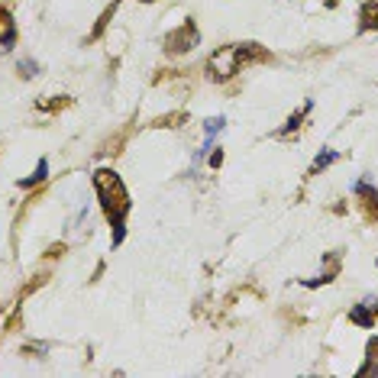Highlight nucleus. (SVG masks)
Returning a JSON list of instances; mask_svg holds the SVG:
<instances>
[{"instance_id":"1a4fd4ad","label":"nucleus","mask_w":378,"mask_h":378,"mask_svg":"<svg viewBox=\"0 0 378 378\" xmlns=\"http://www.w3.org/2000/svg\"><path fill=\"white\" fill-rule=\"evenodd\" d=\"M46 178H49V162H46V159H39V162H36V169H33V175H29V178H19V188L29 191V188H36L39 181H46Z\"/></svg>"},{"instance_id":"0eeeda50","label":"nucleus","mask_w":378,"mask_h":378,"mask_svg":"<svg viewBox=\"0 0 378 378\" xmlns=\"http://www.w3.org/2000/svg\"><path fill=\"white\" fill-rule=\"evenodd\" d=\"M307 110H311V101L304 104V110H294V114L288 117V123H284L282 130L275 132V136H278V139H288L291 132H298V130H301V123H304V117H307Z\"/></svg>"},{"instance_id":"9d476101","label":"nucleus","mask_w":378,"mask_h":378,"mask_svg":"<svg viewBox=\"0 0 378 378\" xmlns=\"http://www.w3.org/2000/svg\"><path fill=\"white\" fill-rule=\"evenodd\" d=\"M336 159H340V152H336V149H323L320 155L313 159V165H311V175H320V171H323V169H330V165H333V162H336Z\"/></svg>"},{"instance_id":"6e6552de","label":"nucleus","mask_w":378,"mask_h":378,"mask_svg":"<svg viewBox=\"0 0 378 378\" xmlns=\"http://www.w3.org/2000/svg\"><path fill=\"white\" fill-rule=\"evenodd\" d=\"M359 29L366 33V29H378V0H366L359 10Z\"/></svg>"},{"instance_id":"f8f14e48","label":"nucleus","mask_w":378,"mask_h":378,"mask_svg":"<svg viewBox=\"0 0 378 378\" xmlns=\"http://www.w3.org/2000/svg\"><path fill=\"white\" fill-rule=\"evenodd\" d=\"M220 130H227V120H223V117H210V120H204V132H207V136H217Z\"/></svg>"},{"instance_id":"ddd939ff","label":"nucleus","mask_w":378,"mask_h":378,"mask_svg":"<svg viewBox=\"0 0 378 378\" xmlns=\"http://www.w3.org/2000/svg\"><path fill=\"white\" fill-rule=\"evenodd\" d=\"M17 65H19V75H23V78H36L39 75V65L33 62V58H19Z\"/></svg>"},{"instance_id":"f257e3e1","label":"nucleus","mask_w":378,"mask_h":378,"mask_svg":"<svg viewBox=\"0 0 378 378\" xmlns=\"http://www.w3.org/2000/svg\"><path fill=\"white\" fill-rule=\"evenodd\" d=\"M94 194L101 200L107 223L114 227V246H120L126 237V214H130V194L126 184L120 181V175L110 169H97L94 171Z\"/></svg>"},{"instance_id":"2eb2a0df","label":"nucleus","mask_w":378,"mask_h":378,"mask_svg":"<svg viewBox=\"0 0 378 378\" xmlns=\"http://www.w3.org/2000/svg\"><path fill=\"white\" fill-rule=\"evenodd\" d=\"M139 3H152V0H139Z\"/></svg>"},{"instance_id":"39448f33","label":"nucleus","mask_w":378,"mask_h":378,"mask_svg":"<svg viewBox=\"0 0 378 378\" xmlns=\"http://www.w3.org/2000/svg\"><path fill=\"white\" fill-rule=\"evenodd\" d=\"M352 194H356V198H362V204H366V207H369V214L372 217H378V191L372 188L369 181H352Z\"/></svg>"},{"instance_id":"f03ea898","label":"nucleus","mask_w":378,"mask_h":378,"mask_svg":"<svg viewBox=\"0 0 378 378\" xmlns=\"http://www.w3.org/2000/svg\"><path fill=\"white\" fill-rule=\"evenodd\" d=\"M255 58H262V49L255 46V42H237V46H227V49H220V52H214L207 58V71L214 81H227L237 71H243L246 62H255Z\"/></svg>"},{"instance_id":"20e7f679","label":"nucleus","mask_w":378,"mask_h":378,"mask_svg":"<svg viewBox=\"0 0 378 378\" xmlns=\"http://www.w3.org/2000/svg\"><path fill=\"white\" fill-rule=\"evenodd\" d=\"M350 320L356 323V327H362V330H372L375 320H378V301L375 298H369V301H362V304H352Z\"/></svg>"},{"instance_id":"4468645a","label":"nucleus","mask_w":378,"mask_h":378,"mask_svg":"<svg viewBox=\"0 0 378 378\" xmlns=\"http://www.w3.org/2000/svg\"><path fill=\"white\" fill-rule=\"evenodd\" d=\"M210 165H214V169L223 165V149H210Z\"/></svg>"},{"instance_id":"9b49d317","label":"nucleus","mask_w":378,"mask_h":378,"mask_svg":"<svg viewBox=\"0 0 378 378\" xmlns=\"http://www.w3.org/2000/svg\"><path fill=\"white\" fill-rule=\"evenodd\" d=\"M378 372V340L369 343V350H366V366L359 369V375H375Z\"/></svg>"},{"instance_id":"7ed1b4c3","label":"nucleus","mask_w":378,"mask_h":378,"mask_svg":"<svg viewBox=\"0 0 378 378\" xmlns=\"http://www.w3.org/2000/svg\"><path fill=\"white\" fill-rule=\"evenodd\" d=\"M198 42H200V33H198V26H194V19H184V23H181V29L169 33V39H165L169 52H175V55H181V52L194 49Z\"/></svg>"},{"instance_id":"423d86ee","label":"nucleus","mask_w":378,"mask_h":378,"mask_svg":"<svg viewBox=\"0 0 378 378\" xmlns=\"http://www.w3.org/2000/svg\"><path fill=\"white\" fill-rule=\"evenodd\" d=\"M13 42H17V19L7 7H0V46L10 49Z\"/></svg>"}]
</instances>
